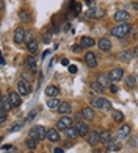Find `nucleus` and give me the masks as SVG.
Returning <instances> with one entry per match:
<instances>
[{
    "instance_id": "nucleus-1",
    "label": "nucleus",
    "mask_w": 138,
    "mask_h": 153,
    "mask_svg": "<svg viewBox=\"0 0 138 153\" xmlns=\"http://www.w3.org/2000/svg\"><path fill=\"white\" fill-rule=\"evenodd\" d=\"M129 33H130V25L127 22L118 24L116 27H113V28H112V36H115V38H124Z\"/></svg>"
},
{
    "instance_id": "nucleus-2",
    "label": "nucleus",
    "mask_w": 138,
    "mask_h": 153,
    "mask_svg": "<svg viewBox=\"0 0 138 153\" xmlns=\"http://www.w3.org/2000/svg\"><path fill=\"white\" fill-rule=\"evenodd\" d=\"M17 92L20 94V95H28L30 94V83L27 81V80H19L17 81Z\"/></svg>"
},
{
    "instance_id": "nucleus-3",
    "label": "nucleus",
    "mask_w": 138,
    "mask_h": 153,
    "mask_svg": "<svg viewBox=\"0 0 138 153\" xmlns=\"http://www.w3.org/2000/svg\"><path fill=\"white\" fill-rule=\"evenodd\" d=\"M86 139H88V144L91 145V147H96V145L100 142V133L99 131H89Z\"/></svg>"
},
{
    "instance_id": "nucleus-4",
    "label": "nucleus",
    "mask_w": 138,
    "mask_h": 153,
    "mask_svg": "<svg viewBox=\"0 0 138 153\" xmlns=\"http://www.w3.org/2000/svg\"><path fill=\"white\" fill-rule=\"evenodd\" d=\"M25 36H27V31L24 27H19V28L14 31V42L16 44H22L25 42Z\"/></svg>"
},
{
    "instance_id": "nucleus-5",
    "label": "nucleus",
    "mask_w": 138,
    "mask_h": 153,
    "mask_svg": "<svg viewBox=\"0 0 138 153\" xmlns=\"http://www.w3.org/2000/svg\"><path fill=\"white\" fill-rule=\"evenodd\" d=\"M57 127H58L60 130H66V128H69V127H72V119H71L69 116H63V117L58 120Z\"/></svg>"
},
{
    "instance_id": "nucleus-6",
    "label": "nucleus",
    "mask_w": 138,
    "mask_h": 153,
    "mask_svg": "<svg viewBox=\"0 0 138 153\" xmlns=\"http://www.w3.org/2000/svg\"><path fill=\"white\" fill-rule=\"evenodd\" d=\"M8 99H10V102H11L13 106H19L20 102H22V95H20L19 92H16V91H11V92L8 94Z\"/></svg>"
},
{
    "instance_id": "nucleus-7",
    "label": "nucleus",
    "mask_w": 138,
    "mask_h": 153,
    "mask_svg": "<svg viewBox=\"0 0 138 153\" xmlns=\"http://www.w3.org/2000/svg\"><path fill=\"white\" fill-rule=\"evenodd\" d=\"M130 19V14L127 11H116V14H115V20L116 22H119V24H124V22H127V20Z\"/></svg>"
},
{
    "instance_id": "nucleus-8",
    "label": "nucleus",
    "mask_w": 138,
    "mask_h": 153,
    "mask_svg": "<svg viewBox=\"0 0 138 153\" xmlns=\"http://www.w3.org/2000/svg\"><path fill=\"white\" fill-rule=\"evenodd\" d=\"M85 62H86V66L88 67H96L98 66V58H96V55L93 52H88L86 53V56H85Z\"/></svg>"
},
{
    "instance_id": "nucleus-9",
    "label": "nucleus",
    "mask_w": 138,
    "mask_h": 153,
    "mask_svg": "<svg viewBox=\"0 0 138 153\" xmlns=\"http://www.w3.org/2000/svg\"><path fill=\"white\" fill-rule=\"evenodd\" d=\"M108 76H110L112 81H119V80H122V76H124V71L122 69H113V71L108 74Z\"/></svg>"
},
{
    "instance_id": "nucleus-10",
    "label": "nucleus",
    "mask_w": 138,
    "mask_h": 153,
    "mask_svg": "<svg viewBox=\"0 0 138 153\" xmlns=\"http://www.w3.org/2000/svg\"><path fill=\"white\" fill-rule=\"evenodd\" d=\"M102 10L99 8H94V6H91V8L86 10V17H91V19H98V17H102Z\"/></svg>"
},
{
    "instance_id": "nucleus-11",
    "label": "nucleus",
    "mask_w": 138,
    "mask_h": 153,
    "mask_svg": "<svg viewBox=\"0 0 138 153\" xmlns=\"http://www.w3.org/2000/svg\"><path fill=\"white\" fill-rule=\"evenodd\" d=\"M75 128H77L80 136H88L89 134V128H88V125L85 122H77L75 123Z\"/></svg>"
},
{
    "instance_id": "nucleus-12",
    "label": "nucleus",
    "mask_w": 138,
    "mask_h": 153,
    "mask_svg": "<svg viewBox=\"0 0 138 153\" xmlns=\"http://www.w3.org/2000/svg\"><path fill=\"white\" fill-rule=\"evenodd\" d=\"M99 48L104 52H107V50H112V41L107 39V38H100L99 39V42H98Z\"/></svg>"
},
{
    "instance_id": "nucleus-13",
    "label": "nucleus",
    "mask_w": 138,
    "mask_h": 153,
    "mask_svg": "<svg viewBox=\"0 0 138 153\" xmlns=\"http://www.w3.org/2000/svg\"><path fill=\"white\" fill-rule=\"evenodd\" d=\"M107 99H104V97H94V99H91V106L96 108V109H104V103H105Z\"/></svg>"
},
{
    "instance_id": "nucleus-14",
    "label": "nucleus",
    "mask_w": 138,
    "mask_h": 153,
    "mask_svg": "<svg viewBox=\"0 0 138 153\" xmlns=\"http://www.w3.org/2000/svg\"><path fill=\"white\" fill-rule=\"evenodd\" d=\"M25 64H27V67H28L32 72H36L38 64H36V59H34V56H33V55H28V56L25 58Z\"/></svg>"
},
{
    "instance_id": "nucleus-15",
    "label": "nucleus",
    "mask_w": 138,
    "mask_h": 153,
    "mask_svg": "<svg viewBox=\"0 0 138 153\" xmlns=\"http://www.w3.org/2000/svg\"><path fill=\"white\" fill-rule=\"evenodd\" d=\"M47 139H49L50 142H58L60 141L58 131L55 130V128H49V130H47Z\"/></svg>"
},
{
    "instance_id": "nucleus-16",
    "label": "nucleus",
    "mask_w": 138,
    "mask_h": 153,
    "mask_svg": "<svg viewBox=\"0 0 138 153\" xmlns=\"http://www.w3.org/2000/svg\"><path fill=\"white\" fill-rule=\"evenodd\" d=\"M58 111H60V114H63V116L71 114V105H69V103H66V102H60Z\"/></svg>"
},
{
    "instance_id": "nucleus-17",
    "label": "nucleus",
    "mask_w": 138,
    "mask_h": 153,
    "mask_svg": "<svg viewBox=\"0 0 138 153\" xmlns=\"http://www.w3.org/2000/svg\"><path fill=\"white\" fill-rule=\"evenodd\" d=\"M129 134H130V127H129L127 123H124L122 127H119V130H118V136H119V139H126Z\"/></svg>"
},
{
    "instance_id": "nucleus-18",
    "label": "nucleus",
    "mask_w": 138,
    "mask_h": 153,
    "mask_svg": "<svg viewBox=\"0 0 138 153\" xmlns=\"http://www.w3.org/2000/svg\"><path fill=\"white\" fill-rule=\"evenodd\" d=\"M82 116H83L86 120H93L96 114H94V109H93V108H86V106H85L83 109H82Z\"/></svg>"
},
{
    "instance_id": "nucleus-19",
    "label": "nucleus",
    "mask_w": 138,
    "mask_h": 153,
    "mask_svg": "<svg viewBox=\"0 0 138 153\" xmlns=\"http://www.w3.org/2000/svg\"><path fill=\"white\" fill-rule=\"evenodd\" d=\"M64 131H66V136H68L69 139H72V141H74V139H77V137L80 136L75 127H69V128H66Z\"/></svg>"
},
{
    "instance_id": "nucleus-20",
    "label": "nucleus",
    "mask_w": 138,
    "mask_h": 153,
    "mask_svg": "<svg viewBox=\"0 0 138 153\" xmlns=\"http://www.w3.org/2000/svg\"><path fill=\"white\" fill-rule=\"evenodd\" d=\"M107 147V152H115V150H119V144H116V139L110 137V141L105 144Z\"/></svg>"
},
{
    "instance_id": "nucleus-21",
    "label": "nucleus",
    "mask_w": 138,
    "mask_h": 153,
    "mask_svg": "<svg viewBox=\"0 0 138 153\" xmlns=\"http://www.w3.org/2000/svg\"><path fill=\"white\" fill-rule=\"evenodd\" d=\"M58 94H60V89L57 86H53V85L47 86V89H46V95L47 97H57Z\"/></svg>"
},
{
    "instance_id": "nucleus-22",
    "label": "nucleus",
    "mask_w": 138,
    "mask_h": 153,
    "mask_svg": "<svg viewBox=\"0 0 138 153\" xmlns=\"http://www.w3.org/2000/svg\"><path fill=\"white\" fill-rule=\"evenodd\" d=\"M94 44H96V41L93 38H89V36H83L80 39V45L82 47H93Z\"/></svg>"
},
{
    "instance_id": "nucleus-23",
    "label": "nucleus",
    "mask_w": 138,
    "mask_h": 153,
    "mask_svg": "<svg viewBox=\"0 0 138 153\" xmlns=\"http://www.w3.org/2000/svg\"><path fill=\"white\" fill-rule=\"evenodd\" d=\"M11 102H10V99L8 97H2V102H0V108H2V111H6V113H8V111L11 109Z\"/></svg>"
},
{
    "instance_id": "nucleus-24",
    "label": "nucleus",
    "mask_w": 138,
    "mask_h": 153,
    "mask_svg": "<svg viewBox=\"0 0 138 153\" xmlns=\"http://www.w3.org/2000/svg\"><path fill=\"white\" fill-rule=\"evenodd\" d=\"M98 81L100 83L102 86H108L112 80H110V76H108V75H105V74H99V75H98Z\"/></svg>"
},
{
    "instance_id": "nucleus-25",
    "label": "nucleus",
    "mask_w": 138,
    "mask_h": 153,
    "mask_svg": "<svg viewBox=\"0 0 138 153\" xmlns=\"http://www.w3.org/2000/svg\"><path fill=\"white\" fill-rule=\"evenodd\" d=\"M91 89H93V92H96L98 95H102V92H104V86L100 85L99 81H94V83H91Z\"/></svg>"
},
{
    "instance_id": "nucleus-26",
    "label": "nucleus",
    "mask_w": 138,
    "mask_h": 153,
    "mask_svg": "<svg viewBox=\"0 0 138 153\" xmlns=\"http://www.w3.org/2000/svg\"><path fill=\"white\" fill-rule=\"evenodd\" d=\"M27 50H28L32 55L36 53V50H38V41H36V39H32L30 42L27 44Z\"/></svg>"
},
{
    "instance_id": "nucleus-27",
    "label": "nucleus",
    "mask_w": 138,
    "mask_h": 153,
    "mask_svg": "<svg viewBox=\"0 0 138 153\" xmlns=\"http://www.w3.org/2000/svg\"><path fill=\"white\" fill-rule=\"evenodd\" d=\"M36 136H38V139H46L47 137V130L43 125H38L36 127Z\"/></svg>"
},
{
    "instance_id": "nucleus-28",
    "label": "nucleus",
    "mask_w": 138,
    "mask_h": 153,
    "mask_svg": "<svg viewBox=\"0 0 138 153\" xmlns=\"http://www.w3.org/2000/svg\"><path fill=\"white\" fill-rule=\"evenodd\" d=\"M134 50H124L121 55H119V58L122 59V61H130V59H132L134 58Z\"/></svg>"
},
{
    "instance_id": "nucleus-29",
    "label": "nucleus",
    "mask_w": 138,
    "mask_h": 153,
    "mask_svg": "<svg viewBox=\"0 0 138 153\" xmlns=\"http://www.w3.org/2000/svg\"><path fill=\"white\" fill-rule=\"evenodd\" d=\"M126 85H127L129 88H135V86H136V76H135V75L126 76Z\"/></svg>"
},
{
    "instance_id": "nucleus-30",
    "label": "nucleus",
    "mask_w": 138,
    "mask_h": 153,
    "mask_svg": "<svg viewBox=\"0 0 138 153\" xmlns=\"http://www.w3.org/2000/svg\"><path fill=\"white\" fill-rule=\"evenodd\" d=\"M38 141H39V139L28 136V139H27V147H28V149H36V145H38Z\"/></svg>"
},
{
    "instance_id": "nucleus-31",
    "label": "nucleus",
    "mask_w": 138,
    "mask_h": 153,
    "mask_svg": "<svg viewBox=\"0 0 138 153\" xmlns=\"http://www.w3.org/2000/svg\"><path fill=\"white\" fill-rule=\"evenodd\" d=\"M58 105H60V102L57 100V97H49V100H47V106L49 108H58Z\"/></svg>"
},
{
    "instance_id": "nucleus-32",
    "label": "nucleus",
    "mask_w": 138,
    "mask_h": 153,
    "mask_svg": "<svg viewBox=\"0 0 138 153\" xmlns=\"http://www.w3.org/2000/svg\"><path fill=\"white\" fill-rule=\"evenodd\" d=\"M112 116H113L115 122H122L124 120V114L121 113V111H112Z\"/></svg>"
},
{
    "instance_id": "nucleus-33",
    "label": "nucleus",
    "mask_w": 138,
    "mask_h": 153,
    "mask_svg": "<svg viewBox=\"0 0 138 153\" xmlns=\"http://www.w3.org/2000/svg\"><path fill=\"white\" fill-rule=\"evenodd\" d=\"M110 137H112V136H110V133H108L107 130L100 131V142H102V144H107V142L110 141Z\"/></svg>"
},
{
    "instance_id": "nucleus-34",
    "label": "nucleus",
    "mask_w": 138,
    "mask_h": 153,
    "mask_svg": "<svg viewBox=\"0 0 138 153\" xmlns=\"http://www.w3.org/2000/svg\"><path fill=\"white\" fill-rule=\"evenodd\" d=\"M19 19L20 20H22V22H25V24H28L30 22V16H28V13H27V11H19Z\"/></svg>"
},
{
    "instance_id": "nucleus-35",
    "label": "nucleus",
    "mask_w": 138,
    "mask_h": 153,
    "mask_svg": "<svg viewBox=\"0 0 138 153\" xmlns=\"http://www.w3.org/2000/svg\"><path fill=\"white\" fill-rule=\"evenodd\" d=\"M72 8H74V14H75V16L80 14V11H82V5H80V2H74V3H72Z\"/></svg>"
},
{
    "instance_id": "nucleus-36",
    "label": "nucleus",
    "mask_w": 138,
    "mask_h": 153,
    "mask_svg": "<svg viewBox=\"0 0 138 153\" xmlns=\"http://www.w3.org/2000/svg\"><path fill=\"white\" fill-rule=\"evenodd\" d=\"M82 48H83V47H82L80 44H75V45L71 47V50H72L74 53H80V52H82Z\"/></svg>"
},
{
    "instance_id": "nucleus-37",
    "label": "nucleus",
    "mask_w": 138,
    "mask_h": 153,
    "mask_svg": "<svg viewBox=\"0 0 138 153\" xmlns=\"http://www.w3.org/2000/svg\"><path fill=\"white\" fill-rule=\"evenodd\" d=\"M102 111H112V102L110 100H105V103H104V109Z\"/></svg>"
},
{
    "instance_id": "nucleus-38",
    "label": "nucleus",
    "mask_w": 138,
    "mask_h": 153,
    "mask_svg": "<svg viewBox=\"0 0 138 153\" xmlns=\"http://www.w3.org/2000/svg\"><path fill=\"white\" fill-rule=\"evenodd\" d=\"M20 128H22V123H16L14 127H13V128L10 130V133H14V131H19Z\"/></svg>"
},
{
    "instance_id": "nucleus-39",
    "label": "nucleus",
    "mask_w": 138,
    "mask_h": 153,
    "mask_svg": "<svg viewBox=\"0 0 138 153\" xmlns=\"http://www.w3.org/2000/svg\"><path fill=\"white\" fill-rule=\"evenodd\" d=\"M5 120H6V111H2L0 113V123H5Z\"/></svg>"
},
{
    "instance_id": "nucleus-40",
    "label": "nucleus",
    "mask_w": 138,
    "mask_h": 153,
    "mask_svg": "<svg viewBox=\"0 0 138 153\" xmlns=\"http://www.w3.org/2000/svg\"><path fill=\"white\" fill-rule=\"evenodd\" d=\"M68 69H69V72H71V74H77V66H68Z\"/></svg>"
},
{
    "instance_id": "nucleus-41",
    "label": "nucleus",
    "mask_w": 138,
    "mask_h": 153,
    "mask_svg": "<svg viewBox=\"0 0 138 153\" xmlns=\"http://www.w3.org/2000/svg\"><path fill=\"white\" fill-rule=\"evenodd\" d=\"M28 136H32V137H36L38 139V136H36V127H33L32 130H30V134Z\"/></svg>"
},
{
    "instance_id": "nucleus-42",
    "label": "nucleus",
    "mask_w": 138,
    "mask_h": 153,
    "mask_svg": "<svg viewBox=\"0 0 138 153\" xmlns=\"http://www.w3.org/2000/svg\"><path fill=\"white\" fill-rule=\"evenodd\" d=\"M110 92L116 94V92H118V86H115V85H110Z\"/></svg>"
},
{
    "instance_id": "nucleus-43",
    "label": "nucleus",
    "mask_w": 138,
    "mask_h": 153,
    "mask_svg": "<svg viewBox=\"0 0 138 153\" xmlns=\"http://www.w3.org/2000/svg\"><path fill=\"white\" fill-rule=\"evenodd\" d=\"M43 41H44L46 44H49V41H50V33H49V34L46 33V34H44V38H43Z\"/></svg>"
},
{
    "instance_id": "nucleus-44",
    "label": "nucleus",
    "mask_w": 138,
    "mask_h": 153,
    "mask_svg": "<svg viewBox=\"0 0 138 153\" xmlns=\"http://www.w3.org/2000/svg\"><path fill=\"white\" fill-rule=\"evenodd\" d=\"M61 64H63V66H71V64H69V59H68V58L61 59Z\"/></svg>"
},
{
    "instance_id": "nucleus-45",
    "label": "nucleus",
    "mask_w": 138,
    "mask_h": 153,
    "mask_svg": "<svg viewBox=\"0 0 138 153\" xmlns=\"http://www.w3.org/2000/svg\"><path fill=\"white\" fill-rule=\"evenodd\" d=\"M53 153H64V149H61V147H57L53 150Z\"/></svg>"
},
{
    "instance_id": "nucleus-46",
    "label": "nucleus",
    "mask_w": 138,
    "mask_h": 153,
    "mask_svg": "<svg viewBox=\"0 0 138 153\" xmlns=\"http://www.w3.org/2000/svg\"><path fill=\"white\" fill-rule=\"evenodd\" d=\"M34 114H36V111H32V113L28 114V117H27V119H28V120H30V119H33V117H34Z\"/></svg>"
},
{
    "instance_id": "nucleus-47",
    "label": "nucleus",
    "mask_w": 138,
    "mask_h": 153,
    "mask_svg": "<svg viewBox=\"0 0 138 153\" xmlns=\"http://www.w3.org/2000/svg\"><path fill=\"white\" fill-rule=\"evenodd\" d=\"M8 153H17V149H16V147H11V149L8 150Z\"/></svg>"
},
{
    "instance_id": "nucleus-48",
    "label": "nucleus",
    "mask_w": 138,
    "mask_h": 153,
    "mask_svg": "<svg viewBox=\"0 0 138 153\" xmlns=\"http://www.w3.org/2000/svg\"><path fill=\"white\" fill-rule=\"evenodd\" d=\"M11 145H2V150H10Z\"/></svg>"
},
{
    "instance_id": "nucleus-49",
    "label": "nucleus",
    "mask_w": 138,
    "mask_h": 153,
    "mask_svg": "<svg viewBox=\"0 0 138 153\" xmlns=\"http://www.w3.org/2000/svg\"><path fill=\"white\" fill-rule=\"evenodd\" d=\"M134 53H135L136 56H138V47H135V48H134Z\"/></svg>"
},
{
    "instance_id": "nucleus-50",
    "label": "nucleus",
    "mask_w": 138,
    "mask_h": 153,
    "mask_svg": "<svg viewBox=\"0 0 138 153\" xmlns=\"http://www.w3.org/2000/svg\"><path fill=\"white\" fill-rule=\"evenodd\" d=\"M86 3H88V5H93V3H94V0H86Z\"/></svg>"
},
{
    "instance_id": "nucleus-51",
    "label": "nucleus",
    "mask_w": 138,
    "mask_h": 153,
    "mask_svg": "<svg viewBox=\"0 0 138 153\" xmlns=\"http://www.w3.org/2000/svg\"><path fill=\"white\" fill-rule=\"evenodd\" d=\"M93 153H102V152H100V150H94Z\"/></svg>"
}]
</instances>
